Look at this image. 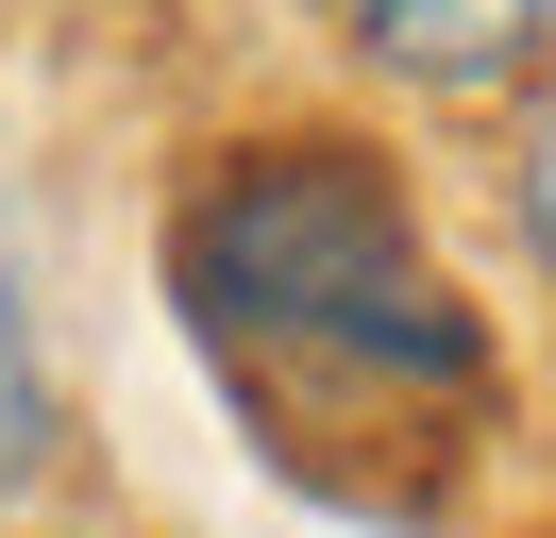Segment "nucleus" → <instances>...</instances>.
Here are the masks:
<instances>
[{"mask_svg":"<svg viewBox=\"0 0 556 538\" xmlns=\"http://www.w3.org/2000/svg\"><path fill=\"white\" fill-rule=\"evenodd\" d=\"M169 320L270 437L489 404V320L371 134H237L169 202Z\"/></svg>","mask_w":556,"mask_h":538,"instance_id":"f257e3e1","label":"nucleus"},{"mask_svg":"<svg viewBox=\"0 0 556 538\" xmlns=\"http://www.w3.org/2000/svg\"><path fill=\"white\" fill-rule=\"evenodd\" d=\"M354 67H388L405 101H506L522 67H540L556 0H338Z\"/></svg>","mask_w":556,"mask_h":538,"instance_id":"f03ea898","label":"nucleus"},{"mask_svg":"<svg viewBox=\"0 0 556 538\" xmlns=\"http://www.w3.org/2000/svg\"><path fill=\"white\" fill-rule=\"evenodd\" d=\"M68 454V404H51V354H35V286H17V219H0V538H35V488Z\"/></svg>","mask_w":556,"mask_h":538,"instance_id":"7ed1b4c3","label":"nucleus"},{"mask_svg":"<svg viewBox=\"0 0 556 538\" xmlns=\"http://www.w3.org/2000/svg\"><path fill=\"white\" fill-rule=\"evenodd\" d=\"M506 202H522V253L556 269V101H522V152H506Z\"/></svg>","mask_w":556,"mask_h":538,"instance_id":"20e7f679","label":"nucleus"}]
</instances>
